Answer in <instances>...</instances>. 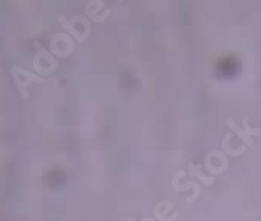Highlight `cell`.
<instances>
[{"mask_svg":"<svg viewBox=\"0 0 261 221\" xmlns=\"http://www.w3.org/2000/svg\"><path fill=\"white\" fill-rule=\"evenodd\" d=\"M10 76L14 80V85H16L22 99H27V97H29V86L30 85H33V83L41 85V83L45 82V79L38 76L36 72L23 69L20 66H11L10 68Z\"/></svg>","mask_w":261,"mask_h":221,"instance_id":"1","label":"cell"},{"mask_svg":"<svg viewBox=\"0 0 261 221\" xmlns=\"http://www.w3.org/2000/svg\"><path fill=\"white\" fill-rule=\"evenodd\" d=\"M33 47L36 49V54L33 57V66L38 72V76L45 77L54 74L58 69V60L54 57V54L49 49L42 47L39 42H35Z\"/></svg>","mask_w":261,"mask_h":221,"instance_id":"2","label":"cell"},{"mask_svg":"<svg viewBox=\"0 0 261 221\" xmlns=\"http://www.w3.org/2000/svg\"><path fill=\"white\" fill-rule=\"evenodd\" d=\"M58 22L61 24V26L72 35L74 38H75V41H79V42H82V41H85V38L88 36V33H89V30H86V29H80V26L83 27V26H88V20H85V17H82V16H74L72 19H66L64 16H60L58 17Z\"/></svg>","mask_w":261,"mask_h":221,"instance_id":"3","label":"cell"},{"mask_svg":"<svg viewBox=\"0 0 261 221\" xmlns=\"http://www.w3.org/2000/svg\"><path fill=\"white\" fill-rule=\"evenodd\" d=\"M74 51V41L66 33H55L50 39V52L57 58H66Z\"/></svg>","mask_w":261,"mask_h":221,"instance_id":"4","label":"cell"}]
</instances>
